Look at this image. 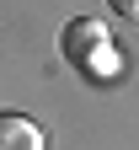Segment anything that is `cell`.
I'll return each mask as SVG.
<instances>
[{
  "label": "cell",
  "instance_id": "1",
  "mask_svg": "<svg viewBox=\"0 0 139 150\" xmlns=\"http://www.w3.org/2000/svg\"><path fill=\"white\" fill-rule=\"evenodd\" d=\"M59 48H64L70 64H91V59H102V48H107V27L91 22V16H75L64 27V38H59Z\"/></svg>",
  "mask_w": 139,
  "mask_h": 150
},
{
  "label": "cell",
  "instance_id": "2",
  "mask_svg": "<svg viewBox=\"0 0 139 150\" xmlns=\"http://www.w3.org/2000/svg\"><path fill=\"white\" fill-rule=\"evenodd\" d=\"M0 150H43V129L27 112H0Z\"/></svg>",
  "mask_w": 139,
  "mask_h": 150
},
{
  "label": "cell",
  "instance_id": "3",
  "mask_svg": "<svg viewBox=\"0 0 139 150\" xmlns=\"http://www.w3.org/2000/svg\"><path fill=\"white\" fill-rule=\"evenodd\" d=\"M107 6H112L118 16H128V22H139V0H107Z\"/></svg>",
  "mask_w": 139,
  "mask_h": 150
}]
</instances>
